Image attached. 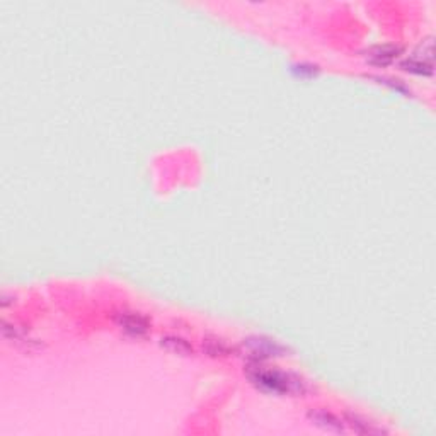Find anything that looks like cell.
Here are the masks:
<instances>
[{
	"label": "cell",
	"mask_w": 436,
	"mask_h": 436,
	"mask_svg": "<svg viewBox=\"0 0 436 436\" xmlns=\"http://www.w3.org/2000/svg\"><path fill=\"white\" fill-rule=\"evenodd\" d=\"M310 420H312V424L322 428V430L336 431V433L344 431L343 423H341V421L337 420L336 416H333L331 413H326V411H316V413H310Z\"/></svg>",
	"instance_id": "obj_6"
},
{
	"label": "cell",
	"mask_w": 436,
	"mask_h": 436,
	"mask_svg": "<svg viewBox=\"0 0 436 436\" xmlns=\"http://www.w3.org/2000/svg\"><path fill=\"white\" fill-rule=\"evenodd\" d=\"M114 322L118 324V327H120L125 334H128V336L131 337L145 336L150 329V322L145 316H142V313L138 312H128V310L116 313Z\"/></svg>",
	"instance_id": "obj_3"
},
{
	"label": "cell",
	"mask_w": 436,
	"mask_h": 436,
	"mask_svg": "<svg viewBox=\"0 0 436 436\" xmlns=\"http://www.w3.org/2000/svg\"><path fill=\"white\" fill-rule=\"evenodd\" d=\"M249 376L253 383H256L257 387H261L266 392L293 394L303 390L302 382L298 379H293L288 373L277 372V370H264L259 365L251 370Z\"/></svg>",
	"instance_id": "obj_1"
},
{
	"label": "cell",
	"mask_w": 436,
	"mask_h": 436,
	"mask_svg": "<svg viewBox=\"0 0 436 436\" xmlns=\"http://www.w3.org/2000/svg\"><path fill=\"white\" fill-rule=\"evenodd\" d=\"M402 68L406 72L416 73V75L430 77L433 73V44L428 40L424 47H421L420 53H414L413 57L402 62Z\"/></svg>",
	"instance_id": "obj_2"
},
{
	"label": "cell",
	"mask_w": 436,
	"mask_h": 436,
	"mask_svg": "<svg viewBox=\"0 0 436 436\" xmlns=\"http://www.w3.org/2000/svg\"><path fill=\"white\" fill-rule=\"evenodd\" d=\"M292 70L298 77H312L316 75L317 67H312V65H296V67H293Z\"/></svg>",
	"instance_id": "obj_8"
},
{
	"label": "cell",
	"mask_w": 436,
	"mask_h": 436,
	"mask_svg": "<svg viewBox=\"0 0 436 436\" xmlns=\"http://www.w3.org/2000/svg\"><path fill=\"white\" fill-rule=\"evenodd\" d=\"M162 346L177 355H188L191 351L190 344L181 337H166V339H162Z\"/></svg>",
	"instance_id": "obj_7"
},
{
	"label": "cell",
	"mask_w": 436,
	"mask_h": 436,
	"mask_svg": "<svg viewBox=\"0 0 436 436\" xmlns=\"http://www.w3.org/2000/svg\"><path fill=\"white\" fill-rule=\"evenodd\" d=\"M247 346H249L251 355L256 358L257 363H259L261 360H266V358L280 357V355L285 351L280 344H277L274 341H270V339H263V337L249 339L247 341Z\"/></svg>",
	"instance_id": "obj_5"
},
{
	"label": "cell",
	"mask_w": 436,
	"mask_h": 436,
	"mask_svg": "<svg viewBox=\"0 0 436 436\" xmlns=\"http://www.w3.org/2000/svg\"><path fill=\"white\" fill-rule=\"evenodd\" d=\"M400 47L396 44H379L366 51V62L375 67H387L400 55Z\"/></svg>",
	"instance_id": "obj_4"
}]
</instances>
